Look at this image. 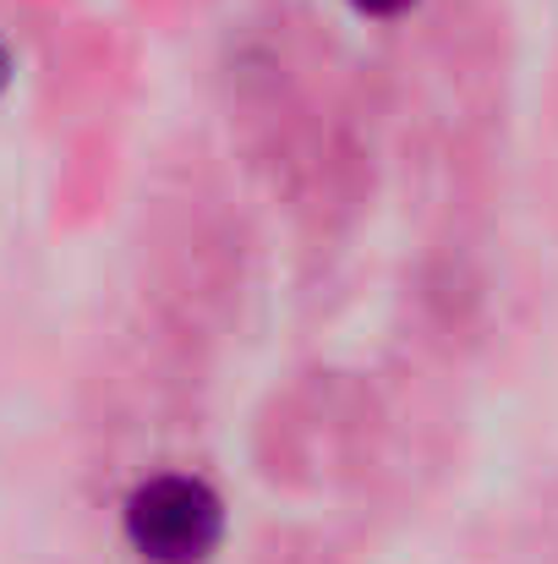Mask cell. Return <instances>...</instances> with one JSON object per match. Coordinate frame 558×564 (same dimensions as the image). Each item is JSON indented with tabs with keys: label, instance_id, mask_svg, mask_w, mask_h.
<instances>
[{
	"label": "cell",
	"instance_id": "cell-1",
	"mask_svg": "<svg viewBox=\"0 0 558 564\" xmlns=\"http://www.w3.org/2000/svg\"><path fill=\"white\" fill-rule=\"evenodd\" d=\"M219 499L197 477H154L127 499V538L154 564H197L219 543Z\"/></svg>",
	"mask_w": 558,
	"mask_h": 564
},
{
	"label": "cell",
	"instance_id": "cell-2",
	"mask_svg": "<svg viewBox=\"0 0 558 564\" xmlns=\"http://www.w3.org/2000/svg\"><path fill=\"white\" fill-rule=\"evenodd\" d=\"M351 6H357L362 17H400L411 0H351Z\"/></svg>",
	"mask_w": 558,
	"mask_h": 564
},
{
	"label": "cell",
	"instance_id": "cell-3",
	"mask_svg": "<svg viewBox=\"0 0 558 564\" xmlns=\"http://www.w3.org/2000/svg\"><path fill=\"white\" fill-rule=\"evenodd\" d=\"M6 83H11V55H6V44H0V94H6Z\"/></svg>",
	"mask_w": 558,
	"mask_h": 564
}]
</instances>
